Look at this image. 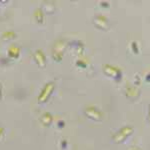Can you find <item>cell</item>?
I'll list each match as a JSON object with an SVG mask.
<instances>
[{
    "label": "cell",
    "instance_id": "6da1fadb",
    "mask_svg": "<svg viewBox=\"0 0 150 150\" xmlns=\"http://www.w3.org/2000/svg\"><path fill=\"white\" fill-rule=\"evenodd\" d=\"M134 132V128L130 125H125L120 128L117 132H115L112 136V141L116 144H120L124 142L128 137L131 136V134Z\"/></svg>",
    "mask_w": 150,
    "mask_h": 150
},
{
    "label": "cell",
    "instance_id": "7a4b0ae2",
    "mask_svg": "<svg viewBox=\"0 0 150 150\" xmlns=\"http://www.w3.org/2000/svg\"><path fill=\"white\" fill-rule=\"evenodd\" d=\"M103 72L107 75V76L114 79L115 81H117V82L121 81V79H122L121 69L114 66V65H111V64L103 65Z\"/></svg>",
    "mask_w": 150,
    "mask_h": 150
},
{
    "label": "cell",
    "instance_id": "3957f363",
    "mask_svg": "<svg viewBox=\"0 0 150 150\" xmlns=\"http://www.w3.org/2000/svg\"><path fill=\"white\" fill-rule=\"evenodd\" d=\"M54 88H55L54 82H52V81L47 82V83L44 85V87H43V89L41 90L39 96H38V102L39 103L46 102L48 100V98L51 96L53 91H54Z\"/></svg>",
    "mask_w": 150,
    "mask_h": 150
},
{
    "label": "cell",
    "instance_id": "277c9868",
    "mask_svg": "<svg viewBox=\"0 0 150 150\" xmlns=\"http://www.w3.org/2000/svg\"><path fill=\"white\" fill-rule=\"evenodd\" d=\"M84 114H85L89 119L94 120V121H101L102 120V112L95 106H87L84 109Z\"/></svg>",
    "mask_w": 150,
    "mask_h": 150
},
{
    "label": "cell",
    "instance_id": "5b68a950",
    "mask_svg": "<svg viewBox=\"0 0 150 150\" xmlns=\"http://www.w3.org/2000/svg\"><path fill=\"white\" fill-rule=\"evenodd\" d=\"M93 24L98 29H101V30H103V31H107L110 27L108 18L105 17L104 15H101V14H97V15L94 16Z\"/></svg>",
    "mask_w": 150,
    "mask_h": 150
},
{
    "label": "cell",
    "instance_id": "8992f818",
    "mask_svg": "<svg viewBox=\"0 0 150 150\" xmlns=\"http://www.w3.org/2000/svg\"><path fill=\"white\" fill-rule=\"evenodd\" d=\"M65 42L63 40H59V41H56L54 45V48H53V53H52V57L55 61H61L62 60V57H63V51L65 49Z\"/></svg>",
    "mask_w": 150,
    "mask_h": 150
},
{
    "label": "cell",
    "instance_id": "52a82bcc",
    "mask_svg": "<svg viewBox=\"0 0 150 150\" xmlns=\"http://www.w3.org/2000/svg\"><path fill=\"white\" fill-rule=\"evenodd\" d=\"M125 95H126L127 98L135 100L136 98L139 97L140 89L135 85H130V84H128V85L125 87Z\"/></svg>",
    "mask_w": 150,
    "mask_h": 150
},
{
    "label": "cell",
    "instance_id": "ba28073f",
    "mask_svg": "<svg viewBox=\"0 0 150 150\" xmlns=\"http://www.w3.org/2000/svg\"><path fill=\"white\" fill-rule=\"evenodd\" d=\"M34 59L36 63L38 64V66L40 67H45L46 66V56H45L44 52L40 49H37L34 53Z\"/></svg>",
    "mask_w": 150,
    "mask_h": 150
},
{
    "label": "cell",
    "instance_id": "9c48e42d",
    "mask_svg": "<svg viewBox=\"0 0 150 150\" xmlns=\"http://www.w3.org/2000/svg\"><path fill=\"white\" fill-rule=\"evenodd\" d=\"M7 54L12 58H17L20 54V48L15 46V45H11L9 49L7 50Z\"/></svg>",
    "mask_w": 150,
    "mask_h": 150
},
{
    "label": "cell",
    "instance_id": "30bf717a",
    "mask_svg": "<svg viewBox=\"0 0 150 150\" xmlns=\"http://www.w3.org/2000/svg\"><path fill=\"white\" fill-rule=\"evenodd\" d=\"M52 119H53L52 115L48 112L44 113V114L41 116V122H42V124L44 125V126H49L52 122Z\"/></svg>",
    "mask_w": 150,
    "mask_h": 150
},
{
    "label": "cell",
    "instance_id": "8fae6325",
    "mask_svg": "<svg viewBox=\"0 0 150 150\" xmlns=\"http://www.w3.org/2000/svg\"><path fill=\"white\" fill-rule=\"evenodd\" d=\"M34 18L36 19V21H37L38 23H43V21H44V13H43L42 9H41V8L35 9Z\"/></svg>",
    "mask_w": 150,
    "mask_h": 150
},
{
    "label": "cell",
    "instance_id": "7c38bea8",
    "mask_svg": "<svg viewBox=\"0 0 150 150\" xmlns=\"http://www.w3.org/2000/svg\"><path fill=\"white\" fill-rule=\"evenodd\" d=\"M44 9L46 10L47 13H50V14L54 13V11H55L54 3H53V2H50V1L46 2V3L44 4Z\"/></svg>",
    "mask_w": 150,
    "mask_h": 150
},
{
    "label": "cell",
    "instance_id": "4fadbf2b",
    "mask_svg": "<svg viewBox=\"0 0 150 150\" xmlns=\"http://www.w3.org/2000/svg\"><path fill=\"white\" fill-rule=\"evenodd\" d=\"M130 49H131L133 54H139V46L136 41H131L130 42Z\"/></svg>",
    "mask_w": 150,
    "mask_h": 150
},
{
    "label": "cell",
    "instance_id": "5bb4252c",
    "mask_svg": "<svg viewBox=\"0 0 150 150\" xmlns=\"http://www.w3.org/2000/svg\"><path fill=\"white\" fill-rule=\"evenodd\" d=\"M16 36V33L14 31H5V32L2 34V38L4 40H8V39H12Z\"/></svg>",
    "mask_w": 150,
    "mask_h": 150
},
{
    "label": "cell",
    "instance_id": "9a60e30c",
    "mask_svg": "<svg viewBox=\"0 0 150 150\" xmlns=\"http://www.w3.org/2000/svg\"><path fill=\"white\" fill-rule=\"evenodd\" d=\"M76 65L78 67H81V68H86V66H87V63L84 60H82V59H79V60H77L76 61Z\"/></svg>",
    "mask_w": 150,
    "mask_h": 150
},
{
    "label": "cell",
    "instance_id": "2e32d148",
    "mask_svg": "<svg viewBox=\"0 0 150 150\" xmlns=\"http://www.w3.org/2000/svg\"><path fill=\"white\" fill-rule=\"evenodd\" d=\"M134 84L135 86L138 87L140 84H141V80H140V76L139 74H135V80H134Z\"/></svg>",
    "mask_w": 150,
    "mask_h": 150
},
{
    "label": "cell",
    "instance_id": "e0dca14e",
    "mask_svg": "<svg viewBox=\"0 0 150 150\" xmlns=\"http://www.w3.org/2000/svg\"><path fill=\"white\" fill-rule=\"evenodd\" d=\"M100 5L103 6V7H105V8H107V7H109V2H107V1H101L100 2Z\"/></svg>",
    "mask_w": 150,
    "mask_h": 150
},
{
    "label": "cell",
    "instance_id": "ac0fdd59",
    "mask_svg": "<svg viewBox=\"0 0 150 150\" xmlns=\"http://www.w3.org/2000/svg\"><path fill=\"white\" fill-rule=\"evenodd\" d=\"M145 82L150 83V72H149V73H147L146 76H145Z\"/></svg>",
    "mask_w": 150,
    "mask_h": 150
},
{
    "label": "cell",
    "instance_id": "d6986e66",
    "mask_svg": "<svg viewBox=\"0 0 150 150\" xmlns=\"http://www.w3.org/2000/svg\"><path fill=\"white\" fill-rule=\"evenodd\" d=\"M147 121H148V124L150 126V103H149V106H148V116H147Z\"/></svg>",
    "mask_w": 150,
    "mask_h": 150
},
{
    "label": "cell",
    "instance_id": "ffe728a7",
    "mask_svg": "<svg viewBox=\"0 0 150 150\" xmlns=\"http://www.w3.org/2000/svg\"><path fill=\"white\" fill-rule=\"evenodd\" d=\"M61 143H62V148H65V147L67 146V141H66V140H62Z\"/></svg>",
    "mask_w": 150,
    "mask_h": 150
},
{
    "label": "cell",
    "instance_id": "44dd1931",
    "mask_svg": "<svg viewBox=\"0 0 150 150\" xmlns=\"http://www.w3.org/2000/svg\"><path fill=\"white\" fill-rule=\"evenodd\" d=\"M58 126H59L60 128H62V127H63L64 126V121H59V122H58Z\"/></svg>",
    "mask_w": 150,
    "mask_h": 150
},
{
    "label": "cell",
    "instance_id": "7402d4cb",
    "mask_svg": "<svg viewBox=\"0 0 150 150\" xmlns=\"http://www.w3.org/2000/svg\"><path fill=\"white\" fill-rule=\"evenodd\" d=\"M3 132H4V129L2 127H0V137H1L2 135H3Z\"/></svg>",
    "mask_w": 150,
    "mask_h": 150
},
{
    "label": "cell",
    "instance_id": "603a6c76",
    "mask_svg": "<svg viewBox=\"0 0 150 150\" xmlns=\"http://www.w3.org/2000/svg\"><path fill=\"white\" fill-rule=\"evenodd\" d=\"M1 94H2V85L0 84V98H1Z\"/></svg>",
    "mask_w": 150,
    "mask_h": 150
},
{
    "label": "cell",
    "instance_id": "cb8c5ba5",
    "mask_svg": "<svg viewBox=\"0 0 150 150\" xmlns=\"http://www.w3.org/2000/svg\"><path fill=\"white\" fill-rule=\"evenodd\" d=\"M129 150H139V148H137V147H134V148H131V149H129Z\"/></svg>",
    "mask_w": 150,
    "mask_h": 150
}]
</instances>
